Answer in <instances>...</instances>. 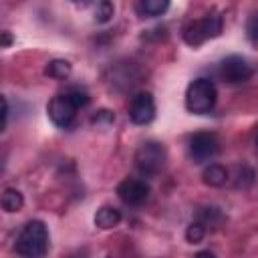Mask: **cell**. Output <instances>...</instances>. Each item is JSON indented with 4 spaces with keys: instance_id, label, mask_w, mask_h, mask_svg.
I'll use <instances>...</instances> for the list:
<instances>
[{
    "instance_id": "23",
    "label": "cell",
    "mask_w": 258,
    "mask_h": 258,
    "mask_svg": "<svg viewBox=\"0 0 258 258\" xmlns=\"http://www.w3.org/2000/svg\"><path fill=\"white\" fill-rule=\"evenodd\" d=\"M256 145H258V137H256Z\"/></svg>"
},
{
    "instance_id": "14",
    "label": "cell",
    "mask_w": 258,
    "mask_h": 258,
    "mask_svg": "<svg viewBox=\"0 0 258 258\" xmlns=\"http://www.w3.org/2000/svg\"><path fill=\"white\" fill-rule=\"evenodd\" d=\"M71 71H73V67H71V62H69V60L54 58V60H50V62L46 64L44 75H46V77H50V79H56V81H64V79L71 75Z\"/></svg>"
},
{
    "instance_id": "22",
    "label": "cell",
    "mask_w": 258,
    "mask_h": 258,
    "mask_svg": "<svg viewBox=\"0 0 258 258\" xmlns=\"http://www.w3.org/2000/svg\"><path fill=\"white\" fill-rule=\"evenodd\" d=\"M194 258H216V256H214V252H210V250H202V252L194 254Z\"/></svg>"
},
{
    "instance_id": "19",
    "label": "cell",
    "mask_w": 258,
    "mask_h": 258,
    "mask_svg": "<svg viewBox=\"0 0 258 258\" xmlns=\"http://www.w3.org/2000/svg\"><path fill=\"white\" fill-rule=\"evenodd\" d=\"M246 30H248V38L258 44V12L250 16V20L246 24Z\"/></svg>"
},
{
    "instance_id": "18",
    "label": "cell",
    "mask_w": 258,
    "mask_h": 258,
    "mask_svg": "<svg viewBox=\"0 0 258 258\" xmlns=\"http://www.w3.org/2000/svg\"><path fill=\"white\" fill-rule=\"evenodd\" d=\"M113 121H115V115H113L111 111H107V109H101V111H97V113L91 117V123L97 125V127H101V125H111Z\"/></svg>"
},
{
    "instance_id": "12",
    "label": "cell",
    "mask_w": 258,
    "mask_h": 258,
    "mask_svg": "<svg viewBox=\"0 0 258 258\" xmlns=\"http://www.w3.org/2000/svg\"><path fill=\"white\" fill-rule=\"evenodd\" d=\"M169 8V2L167 0H141L135 4V10L141 18H155V16H161L165 14Z\"/></svg>"
},
{
    "instance_id": "3",
    "label": "cell",
    "mask_w": 258,
    "mask_h": 258,
    "mask_svg": "<svg viewBox=\"0 0 258 258\" xmlns=\"http://www.w3.org/2000/svg\"><path fill=\"white\" fill-rule=\"evenodd\" d=\"M216 101H218V91L210 79L200 77L189 83V87L185 91V107L189 113L206 115L214 109Z\"/></svg>"
},
{
    "instance_id": "15",
    "label": "cell",
    "mask_w": 258,
    "mask_h": 258,
    "mask_svg": "<svg viewBox=\"0 0 258 258\" xmlns=\"http://www.w3.org/2000/svg\"><path fill=\"white\" fill-rule=\"evenodd\" d=\"M224 220V216H222V212H220V208H216V206H204V208H200L198 210V214H196V222H200L202 226H218L220 222Z\"/></svg>"
},
{
    "instance_id": "2",
    "label": "cell",
    "mask_w": 258,
    "mask_h": 258,
    "mask_svg": "<svg viewBox=\"0 0 258 258\" xmlns=\"http://www.w3.org/2000/svg\"><path fill=\"white\" fill-rule=\"evenodd\" d=\"M14 250L20 258H44L48 252V228L42 220H30L16 236Z\"/></svg>"
},
{
    "instance_id": "9",
    "label": "cell",
    "mask_w": 258,
    "mask_h": 258,
    "mask_svg": "<svg viewBox=\"0 0 258 258\" xmlns=\"http://www.w3.org/2000/svg\"><path fill=\"white\" fill-rule=\"evenodd\" d=\"M155 117V101L153 95L147 91L137 93L129 103V119L135 125H147Z\"/></svg>"
},
{
    "instance_id": "5",
    "label": "cell",
    "mask_w": 258,
    "mask_h": 258,
    "mask_svg": "<svg viewBox=\"0 0 258 258\" xmlns=\"http://www.w3.org/2000/svg\"><path fill=\"white\" fill-rule=\"evenodd\" d=\"M165 159L167 151L159 141H145L135 151V167L145 177L157 175L165 167Z\"/></svg>"
},
{
    "instance_id": "4",
    "label": "cell",
    "mask_w": 258,
    "mask_h": 258,
    "mask_svg": "<svg viewBox=\"0 0 258 258\" xmlns=\"http://www.w3.org/2000/svg\"><path fill=\"white\" fill-rule=\"evenodd\" d=\"M222 28H224L222 16L220 14H208V16H202L198 20H191L183 28V40H185V44L196 48V46L204 44L206 40L220 36Z\"/></svg>"
},
{
    "instance_id": "20",
    "label": "cell",
    "mask_w": 258,
    "mask_h": 258,
    "mask_svg": "<svg viewBox=\"0 0 258 258\" xmlns=\"http://www.w3.org/2000/svg\"><path fill=\"white\" fill-rule=\"evenodd\" d=\"M8 125V99L2 97V129H6Z\"/></svg>"
},
{
    "instance_id": "11",
    "label": "cell",
    "mask_w": 258,
    "mask_h": 258,
    "mask_svg": "<svg viewBox=\"0 0 258 258\" xmlns=\"http://www.w3.org/2000/svg\"><path fill=\"white\" fill-rule=\"evenodd\" d=\"M202 181L210 187H222L228 181V169L220 163H210L202 171Z\"/></svg>"
},
{
    "instance_id": "1",
    "label": "cell",
    "mask_w": 258,
    "mask_h": 258,
    "mask_svg": "<svg viewBox=\"0 0 258 258\" xmlns=\"http://www.w3.org/2000/svg\"><path fill=\"white\" fill-rule=\"evenodd\" d=\"M91 101L89 93L83 89V87H71L67 89L64 93H58L50 99L46 111H48V117L50 121L60 127V129H69L75 125V119H77V113L79 109L87 107Z\"/></svg>"
},
{
    "instance_id": "7",
    "label": "cell",
    "mask_w": 258,
    "mask_h": 258,
    "mask_svg": "<svg viewBox=\"0 0 258 258\" xmlns=\"http://www.w3.org/2000/svg\"><path fill=\"white\" fill-rule=\"evenodd\" d=\"M218 151H220L218 137L210 131H198L187 141V153L194 163H206V161L214 159L218 155Z\"/></svg>"
},
{
    "instance_id": "8",
    "label": "cell",
    "mask_w": 258,
    "mask_h": 258,
    "mask_svg": "<svg viewBox=\"0 0 258 258\" xmlns=\"http://www.w3.org/2000/svg\"><path fill=\"white\" fill-rule=\"evenodd\" d=\"M149 183L139 177H127L117 185V196L127 206H141L149 198Z\"/></svg>"
},
{
    "instance_id": "21",
    "label": "cell",
    "mask_w": 258,
    "mask_h": 258,
    "mask_svg": "<svg viewBox=\"0 0 258 258\" xmlns=\"http://www.w3.org/2000/svg\"><path fill=\"white\" fill-rule=\"evenodd\" d=\"M10 42H12V36H10L8 30H4L2 32V46H10Z\"/></svg>"
},
{
    "instance_id": "10",
    "label": "cell",
    "mask_w": 258,
    "mask_h": 258,
    "mask_svg": "<svg viewBox=\"0 0 258 258\" xmlns=\"http://www.w3.org/2000/svg\"><path fill=\"white\" fill-rule=\"evenodd\" d=\"M119 222H121V212L113 206H101L95 214V226L101 230H111L119 226Z\"/></svg>"
},
{
    "instance_id": "17",
    "label": "cell",
    "mask_w": 258,
    "mask_h": 258,
    "mask_svg": "<svg viewBox=\"0 0 258 258\" xmlns=\"http://www.w3.org/2000/svg\"><path fill=\"white\" fill-rule=\"evenodd\" d=\"M204 236H206V226H202L200 222H191L185 230V240L189 244H200L204 240Z\"/></svg>"
},
{
    "instance_id": "16",
    "label": "cell",
    "mask_w": 258,
    "mask_h": 258,
    "mask_svg": "<svg viewBox=\"0 0 258 258\" xmlns=\"http://www.w3.org/2000/svg\"><path fill=\"white\" fill-rule=\"evenodd\" d=\"M113 14H115V6L109 0H103V2H99L95 6V22H99V24L109 22L113 18Z\"/></svg>"
},
{
    "instance_id": "6",
    "label": "cell",
    "mask_w": 258,
    "mask_h": 258,
    "mask_svg": "<svg viewBox=\"0 0 258 258\" xmlns=\"http://www.w3.org/2000/svg\"><path fill=\"white\" fill-rule=\"evenodd\" d=\"M218 75L228 85H240L254 75V64L240 54H230L218 64Z\"/></svg>"
},
{
    "instance_id": "13",
    "label": "cell",
    "mask_w": 258,
    "mask_h": 258,
    "mask_svg": "<svg viewBox=\"0 0 258 258\" xmlns=\"http://www.w3.org/2000/svg\"><path fill=\"white\" fill-rule=\"evenodd\" d=\"M22 206H24V196L16 187H6L2 194V210L8 214H14L22 210Z\"/></svg>"
}]
</instances>
